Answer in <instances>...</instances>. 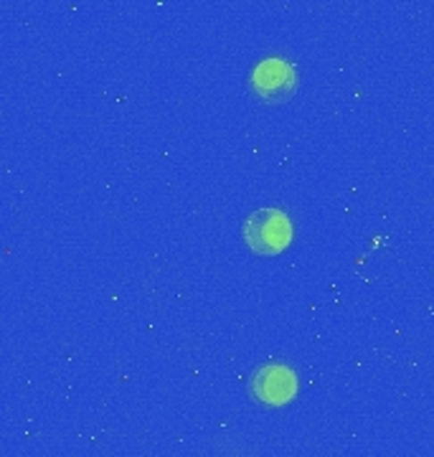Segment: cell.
Listing matches in <instances>:
<instances>
[{"mask_svg": "<svg viewBox=\"0 0 434 457\" xmlns=\"http://www.w3.org/2000/svg\"><path fill=\"white\" fill-rule=\"evenodd\" d=\"M244 242L262 257H274L292 242V224L280 209H262L244 221Z\"/></svg>", "mask_w": 434, "mask_h": 457, "instance_id": "obj_1", "label": "cell"}, {"mask_svg": "<svg viewBox=\"0 0 434 457\" xmlns=\"http://www.w3.org/2000/svg\"><path fill=\"white\" fill-rule=\"evenodd\" d=\"M252 87L264 102H285L297 89V71L285 59H264L252 71Z\"/></svg>", "mask_w": 434, "mask_h": 457, "instance_id": "obj_2", "label": "cell"}, {"mask_svg": "<svg viewBox=\"0 0 434 457\" xmlns=\"http://www.w3.org/2000/svg\"><path fill=\"white\" fill-rule=\"evenodd\" d=\"M252 389L257 394L259 402H264L270 407H280V404H288L289 399H295V394H297V376L288 366L272 363V366H264L255 376Z\"/></svg>", "mask_w": 434, "mask_h": 457, "instance_id": "obj_3", "label": "cell"}]
</instances>
